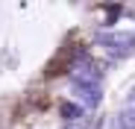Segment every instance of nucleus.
Listing matches in <instances>:
<instances>
[{
    "label": "nucleus",
    "mask_w": 135,
    "mask_h": 129,
    "mask_svg": "<svg viewBox=\"0 0 135 129\" xmlns=\"http://www.w3.org/2000/svg\"><path fill=\"white\" fill-rule=\"evenodd\" d=\"M103 41L109 44V50L112 53H129L132 50V44H135V32H120V35H103Z\"/></svg>",
    "instance_id": "1"
},
{
    "label": "nucleus",
    "mask_w": 135,
    "mask_h": 129,
    "mask_svg": "<svg viewBox=\"0 0 135 129\" xmlns=\"http://www.w3.org/2000/svg\"><path fill=\"white\" fill-rule=\"evenodd\" d=\"M115 123H118L120 129H135V100L126 106L120 115H118V120H115Z\"/></svg>",
    "instance_id": "2"
},
{
    "label": "nucleus",
    "mask_w": 135,
    "mask_h": 129,
    "mask_svg": "<svg viewBox=\"0 0 135 129\" xmlns=\"http://www.w3.org/2000/svg\"><path fill=\"white\" fill-rule=\"evenodd\" d=\"M62 115H65V120H68V123H71V120H79V117H82V109H79V106L65 103V106H62Z\"/></svg>",
    "instance_id": "3"
},
{
    "label": "nucleus",
    "mask_w": 135,
    "mask_h": 129,
    "mask_svg": "<svg viewBox=\"0 0 135 129\" xmlns=\"http://www.w3.org/2000/svg\"><path fill=\"white\" fill-rule=\"evenodd\" d=\"M62 129H88V120H85V117H79V120H71V123H65Z\"/></svg>",
    "instance_id": "4"
}]
</instances>
